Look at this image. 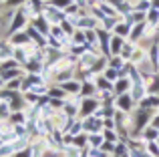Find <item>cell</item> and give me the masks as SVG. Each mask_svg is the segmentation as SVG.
<instances>
[{"label": "cell", "instance_id": "9a60e30c", "mask_svg": "<svg viewBox=\"0 0 159 157\" xmlns=\"http://www.w3.org/2000/svg\"><path fill=\"white\" fill-rule=\"evenodd\" d=\"M54 4H57V6H66L69 0H54Z\"/></svg>", "mask_w": 159, "mask_h": 157}, {"label": "cell", "instance_id": "ac0fdd59", "mask_svg": "<svg viewBox=\"0 0 159 157\" xmlns=\"http://www.w3.org/2000/svg\"><path fill=\"white\" fill-rule=\"evenodd\" d=\"M0 2H4V0H0Z\"/></svg>", "mask_w": 159, "mask_h": 157}, {"label": "cell", "instance_id": "7a4b0ae2", "mask_svg": "<svg viewBox=\"0 0 159 157\" xmlns=\"http://www.w3.org/2000/svg\"><path fill=\"white\" fill-rule=\"evenodd\" d=\"M101 107V103H99V99L95 97H85L81 103V117H91V115L95 113V111Z\"/></svg>", "mask_w": 159, "mask_h": 157}, {"label": "cell", "instance_id": "30bf717a", "mask_svg": "<svg viewBox=\"0 0 159 157\" xmlns=\"http://www.w3.org/2000/svg\"><path fill=\"white\" fill-rule=\"evenodd\" d=\"M125 89H129V81H125V78H119V81H117V87H115V93H117V95H123Z\"/></svg>", "mask_w": 159, "mask_h": 157}, {"label": "cell", "instance_id": "3957f363", "mask_svg": "<svg viewBox=\"0 0 159 157\" xmlns=\"http://www.w3.org/2000/svg\"><path fill=\"white\" fill-rule=\"evenodd\" d=\"M22 26H24V12H16L14 20H12V24H10V34L20 32V28H22Z\"/></svg>", "mask_w": 159, "mask_h": 157}, {"label": "cell", "instance_id": "ba28073f", "mask_svg": "<svg viewBox=\"0 0 159 157\" xmlns=\"http://www.w3.org/2000/svg\"><path fill=\"white\" fill-rule=\"evenodd\" d=\"M95 93V85L91 81H85V85L81 87V95H83V99L85 97H91V95Z\"/></svg>", "mask_w": 159, "mask_h": 157}, {"label": "cell", "instance_id": "9c48e42d", "mask_svg": "<svg viewBox=\"0 0 159 157\" xmlns=\"http://www.w3.org/2000/svg\"><path fill=\"white\" fill-rule=\"evenodd\" d=\"M145 149H147V153L151 157H159V145L155 141H147V147H145Z\"/></svg>", "mask_w": 159, "mask_h": 157}, {"label": "cell", "instance_id": "5b68a950", "mask_svg": "<svg viewBox=\"0 0 159 157\" xmlns=\"http://www.w3.org/2000/svg\"><path fill=\"white\" fill-rule=\"evenodd\" d=\"M105 143V135L103 133H91L89 135V147H101Z\"/></svg>", "mask_w": 159, "mask_h": 157}, {"label": "cell", "instance_id": "277c9868", "mask_svg": "<svg viewBox=\"0 0 159 157\" xmlns=\"http://www.w3.org/2000/svg\"><path fill=\"white\" fill-rule=\"evenodd\" d=\"M117 109L119 111H129L131 109V97L129 95H117Z\"/></svg>", "mask_w": 159, "mask_h": 157}, {"label": "cell", "instance_id": "7c38bea8", "mask_svg": "<svg viewBox=\"0 0 159 157\" xmlns=\"http://www.w3.org/2000/svg\"><path fill=\"white\" fill-rule=\"evenodd\" d=\"M48 97L51 99H65L66 93L62 89H48Z\"/></svg>", "mask_w": 159, "mask_h": 157}, {"label": "cell", "instance_id": "8fae6325", "mask_svg": "<svg viewBox=\"0 0 159 157\" xmlns=\"http://www.w3.org/2000/svg\"><path fill=\"white\" fill-rule=\"evenodd\" d=\"M105 78H109L111 83H117V81H119V71H117V69H107V71H105Z\"/></svg>", "mask_w": 159, "mask_h": 157}, {"label": "cell", "instance_id": "5bb4252c", "mask_svg": "<svg viewBox=\"0 0 159 157\" xmlns=\"http://www.w3.org/2000/svg\"><path fill=\"white\" fill-rule=\"evenodd\" d=\"M16 157H32V149H30V145H28L26 149L18 151V153H16Z\"/></svg>", "mask_w": 159, "mask_h": 157}, {"label": "cell", "instance_id": "4fadbf2b", "mask_svg": "<svg viewBox=\"0 0 159 157\" xmlns=\"http://www.w3.org/2000/svg\"><path fill=\"white\" fill-rule=\"evenodd\" d=\"M115 32H117V36H121V38H123V36H127L129 34V24H117V26H115Z\"/></svg>", "mask_w": 159, "mask_h": 157}, {"label": "cell", "instance_id": "8992f818", "mask_svg": "<svg viewBox=\"0 0 159 157\" xmlns=\"http://www.w3.org/2000/svg\"><path fill=\"white\" fill-rule=\"evenodd\" d=\"M123 38L121 36H115V38L111 40V47H109V51L113 52V55H121V51H123Z\"/></svg>", "mask_w": 159, "mask_h": 157}, {"label": "cell", "instance_id": "d6986e66", "mask_svg": "<svg viewBox=\"0 0 159 157\" xmlns=\"http://www.w3.org/2000/svg\"><path fill=\"white\" fill-rule=\"evenodd\" d=\"M157 143H159V141H157Z\"/></svg>", "mask_w": 159, "mask_h": 157}, {"label": "cell", "instance_id": "6da1fadb", "mask_svg": "<svg viewBox=\"0 0 159 157\" xmlns=\"http://www.w3.org/2000/svg\"><path fill=\"white\" fill-rule=\"evenodd\" d=\"M83 131H85L87 135H91V133H103V119H97L95 115L85 117V119H83Z\"/></svg>", "mask_w": 159, "mask_h": 157}, {"label": "cell", "instance_id": "e0dca14e", "mask_svg": "<svg viewBox=\"0 0 159 157\" xmlns=\"http://www.w3.org/2000/svg\"><path fill=\"white\" fill-rule=\"evenodd\" d=\"M0 30H2V18H0Z\"/></svg>", "mask_w": 159, "mask_h": 157}, {"label": "cell", "instance_id": "2e32d148", "mask_svg": "<svg viewBox=\"0 0 159 157\" xmlns=\"http://www.w3.org/2000/svg\"><path fill=\"white\" fill-rule=\"evenodd\" d=\"M18 2H22V0H10V4H18Z\"/></svg>", "mask_w": 159, "mask_h": 157}, {"label": "cell", "instance_id": "52a82bcc", "mask_svg": "<svg viewBox=\"0 0 159 157\" xmlns=\"http://www.w3.org/2000/svg\"><path fill=\"white\" fill-rule=\"evenodd\" d=\"M61 89L65 91V93H77V91H81V83H77V81H65L61 85Z\"/></svg>", "mask_w": 159, "mask_h": 157}, {"label": "cell", "instance_id": "ffe728a7", "mask_svg": "<svg viewBox=\"0 0 159 157\" xmlns=\"http://www.w3.org/2000/svg\"><path fill=\"white\" fill-rule=\"evenodd\" d=\"M14 157H16V155H14Z\"/></svg>", "mask_w": 159, "mask_h": 157}]
</instances>
